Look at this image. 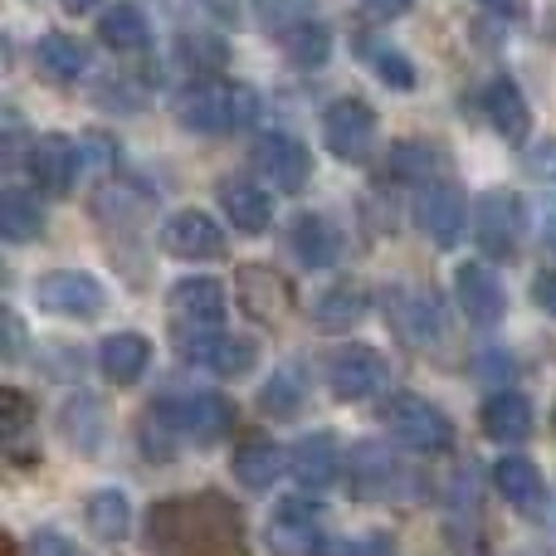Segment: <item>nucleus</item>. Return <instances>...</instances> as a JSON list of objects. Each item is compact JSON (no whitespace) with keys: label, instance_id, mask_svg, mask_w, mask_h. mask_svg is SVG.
<instances>
[{"label":"nucleus","instance_id":"1","mask_svg":"<svg viewBox=\"0 0 556 556\" xmlns=\"http://www.w3.org/2000/svg\"><path fill=\"white\" fill-rule=\"evenodd\" d=\"M152 556H240L244 522L220 493H201L186 503H156L147 518Z\"/></svg>","mask_w":556,"mask_h":556},{"label":"nucleus","instance_id":"2","mask_svg":"<svg viewBox=\"0 0 556 556\" xmlns=\"http://www.w3.org/2000/svg\"><path fill=\"white\" fill-rule=\"evenodd\" d=\"M254 117H260V93H254L250 84H225V78H201V84H191L186 98L176 103V123L201 137L240 132Z\"/></svg>","mask_w":556,"mask_h":556},{"label":"nucleus","instance_id":"3","mask_svg":"<svg viewBox=\"0 0 556 556\" xmlns=\"http://www.w3.org/2000/svg\"><path fill=\"white\" fill-rule=\"evenodd\" d=\"M381 425L391 430L395 444H405V450H415V454H444L454 444L450 415H444L434 401L415 395V391L386 395L381 401Z\"/></svg>","mask_w":556,"mask_h":556},{"label":"nucleus","instance_id":"4","mask_svg":"<svg viewBox=\"0 0 556 556\" xmlns=\"http://www.w3.org/2000/svg\"><path fill=\"white\" fill-rule=\"evenodd\" d=\"M166 420V430L186 444H215L230 434L235 425V405L215 391H191V395H166V401L152 405Z\"/></svg>","mask_w":556,"mask_h":556},{"label":"nucleus","instance_id":"5","mask_svg":"<svg viewBox=\"0 0 556 556\" xmlns=\"http://www.w3.org/2000/svg\"><path fill=\"white\" fill-rule=\"evenodd\" d=\"M225 313H230V298H225L220 278H181L172 288V298H166V317H172L176 342L225 332Z\"/></svg>","mask_w":556,"mask_h":556},{"label":"nucleus","instance_id":"6","mask_svg":"<svg viewBox=\"0 0 556 556\" xmlns=\"http://www.w3.org/2000/svg\"><path fill=\"white\" fill-rule=\"evenodd\" d=\"M346 483H352L356 498L391 503V498H405V489H415V473L405 469V459L391 454L386 444L362 440L346 450Z\"/></svg>","mask_w":556,"mask_h":556},{"label":"nucleus","instance_id":"7","mask_svg":"<svg viewBox=\"0 0 556 556\" xmlns=\"http://www.w3.org/2000/svg\"><path fill=\"white\" fill-rule=\"evenodd\" d=\"M528 205L518 191H483L473 201V244L489 260H513L522 244V225H528Z\"/></svg>","mask_w":556,"mask_h":556},{"label":"nucleus","instance_id":"8","mask_svg":"<svg viewBox=\"0 0 556 556\" xmlns=\"http://www.w3.org/2000/svg\"><path fill=\"white\" fill-rule=\"evenodd\" d=\"M327 386H332L337 401L362 405V401L386 395V386H391V366H386V356L376 352V346L346 342L327 356Z\"/></svg>","mask_w":556,"mask_h":556},{"label":"nucleus","instance_id":"9","mask_svg":"<svg viewBox=\"0 0 556 556\" xmlns=\"http://www.w3.org/2000/svg\"><path fill=\"white\" fill-rule=\"evenodd\" d=\"M35 303L54 317H68V323H93L108 307V293L84 269H49L35 278Z\"/></svg>","mask_w":556,"mask_h":556},{"label":"nucleus","instance_id":"10","mask_svg":"<svg viewBox=\"0 0 556 556\" xmlns=\"http://www.w3.org/2000/svg\"><path fill=\"white\" fill-rule=\"evenodd\" d=\"M381 307H386V323H391L395 332H401V342L415 346V352H430V346L444 342V313L425 288H410V283L386 288Z\"/></svg>","mask_w":556,"mask_h":556},{"label":"nucleus","instance_id":"11","mask_svg":"<svg viewBox=\"0 0 556 556\" xmlns=\"http://www.w3.org/2000/svg\"><path fill=\"white\" fill-rule=\"evenodd\" d=\"M323 142L337 162H366L376 147V113L362 98H337L323 113Z\"/></svg>","mask_w":556,"mask_h":556},{"label":"nucleus","instance_id":"12","mask_svg":"<svg viewBox=\"0 0 556 556\" xmlns=\"http://www.w3.org/2000/svg\"><path fill=\"white\" fill-rule=\"evenodd\" d=\"M264 538H269V552L274 556H323V513H317V503L307 498H283L278 508L269 513V528H264Z\"/></svg>","mask_w":556,"mask_h":556},{"label":"nucleus","instance_id":"13","mask_svg":"<svg viewBox=\"0 0 556 556\" xmlns=\"http://www.w3.org/2000/svg\"><path fill=\"white\" fill-rule=\"evenodd\" d=\"M250 162H254V172H260L264 181H274V191H283V195H298L313 181V156L288 132H264L260 142H254Z\"/></svg>","mask_w":556,"mask_h":556},{"label":"nucleus","instance_id":"14","mask_svg":"<svg viewBox=\"0 0 556 556\" xmlns=\"http://www.w3.org/2000/svg\"><path fill=\"white\" fill-rule=\"evenodd\" d=\"M162 250L186 264L225 260V230H220V220L205 211H176L172 220L162 225Z\"/></svg>","mask_w":556,"mask_h":556},{"label":"nucleus","instance_id":"15","mask_svg":"<svg viewBox=\"0 0 556 556\" xmlns=\"http://www.w3.org/2000/svg\"><path fill=\"white\" fill-rule=\"evenodd\" d=\"M415 220H420V230L430 235L440 250H454L459 235H464V225H469V205H464L459 186L425 181L420 195H415Z\"/></svg>","mask_w":556,"mask_h":556},{"label":"nucleus","instance_id":"16","mask_svg":"<svg viewBox=\"0 0 556 556\" xmlns=\"http://www.w3.org/2000/svg\"><path fill=\"white\" fill-rule=\"evenodd\" d=\"M29 176H35V186L45 195H68L74 191V181L84 176V166H78V142L64 132H45L29 142V156H25Z\"/></svg>","mask_w":556,"mask_h":556},{"label":"nucleus","instance_id":"17","mask_svg":"<svg viewBox=\"0 0 556 556\" xmlns=\"http://www.w3.org/2000/svg\"><path fill=\"white\" fill-rule=\"evenodd\" d=\"M176 352H181V362L205 366V371H215V376H244V371H254V362H260V346H254L250 337H235V332L186 337V342H176Z\"/></svg>","mask_w":556,"mask_h":556},{"label":"nucleus","instance_id":"18","mask_svg":"<svg viewBox=\"0 0 556 556\" xmlns=\"http://www.w3.org/2000/svg\"><path fill=\"white\" fill-rule=\"evenodd\" d=\"M342 464H346V454L337 450V434H327V430L303 434V440L288 450V473H293V483L307 489V493L332 489L337 473H342Z\"/></svg>","mask_w":556,"mask_h":556},{"label":"nucleus","instance_id":"19","mask_svg":"<svg viewBox=\"0 0 556 556\" xmlns=\"http://www.w3.org/2000/svg\"><path fill=\"white\" fill-rule=\"evenodd\" d=\"M454 293H459V307L473 327H498L503 307H508V293H503L498 274L489 264H459L454 274Z\"/></svg>","mask_w":556,"mask_h":556},{"label":"nucleus","instance_id":"20","mask_svg":"<svg viewBox=\"0 0 556 556\" xmlns=\"http://www.w3.org/2000/svg\"><path fill=\"white\" fill-rule=\"evenodd\" d=\"M215 201H220V211L230 215V225L240 235H264L274 225V195L250 176H225L215 186Z\"/></svg>","mask_w":556,"mask_h":556},{"label":"nucleus","instance_id":"21","mask_svg":"<svg viewBox=\"0 0 556 556\" xmlns=\"http://www.w3.org/2000/svg\"><path fill=\"white\" fill-rule=\"evenodd\" d=\"M235 293H240L244 313L260 317V323H283L288 307H293V288L278 269H264V264H250V269L235 274Z\"/></svg>","mask_w":556,"mask_h":556},{"label":"nucleus","instance_id":"22","mask_svg":"<svg viewBox=\"0 0 556 556\" xmlns=\"http://www.w3.org/2000/svg\"><path fill=\"white\" fill-rule=\"evenodd\" d=\"M483 113H489L493 132H498L503 142L522 147L532 137V108H528V98H522V88L513 84V78H493V84L483 88Z\"/></svg>","mask_w":556,"mask_h":556},{"label":"nucleus","instance_id":"23","mask_svg":"<svg viewBox=\"0 0 556 556\" xmlns=\"http://www.w3.org/2000/svg\"><path fill=\"white\" fill-rule=\"evenodd\" d=\"M532 420H538V415H532V401L518 391H493L479 410V425L493 444H522L532 434Z\"/></svg>","mask_w":556,"mask_h":556},{"label":"nucleus","instance_id":"24","mask_svg":"<svg viewBox=\"0 0 556 556\" xmlns=\"http://www.w3.org/2000/svg\"><path fill=\"white\" fill-rule=\"evenodd\" d=\"M493 489L503 493V503L518 513H542L547 503V483H542V469L522 454H508V459L493 464Z\"/></svg>","mask_w":556,"mask_h":556},{"label":"nucleus","instance_id":"25","mask_svg":"<svg viewBox=\"0 0 556 556\" xmlns=\"http://www.w3.org/2000/svg\"><path fill=\"white\" fill-rule=\"evenodd\" d=\"M98 366L113 386H137L152 366V342L142 332H113L103 346H98Z\"/></svg>","mask_w":556,"mask_h":556},{"label":"nucleus","instance_id":"26","mask_svg":"<svg viewBox=\"0 0 556 556\" xmlns=\"http://www.w3.org/2000/svg\"><path fill=\"white\" fill-rule=\"evenodd\" d=\"M288 244H293L298 264H307V269H332L337 254H342V235H337V225L327 220V215H313V211L293 220Z\"/></svg>","mask_w":556,"mask_h":556},{"label":"nucleus","instance_id":"27","mask_svg":"<svg viewBox=\"0 0 556 556\" xmlns=\"http://www.w3.org/2000/svg\"><path fill=\"white\" fill-rule=\"evenodd\" d=\"M283 469H288V454L278 450L274 440H244L240 450H235V459H230L235 483L250 489V493H269Z\"/></svg>","mask_w":556,"mask_h":556},{"label":"nucleus","instance_id":"28","mask_svg":"<svg viewBox=\"0 0 556 556\" xmlns=\"http://www.w3.org/2000/svg\"><path fill=\"white\" fill-rule=\"evenodd\" d=\"M35 64H39V74L54 78V84H78V78L88 74V49L78 45L74 35H64V29H49L35 45Z\"/></svg>","mask_w":556,"mask_h":556},{"label":"nucleus","instance_id":"29","mask_svg":"<svg viewBox=\"0 0 556 556\" xmlns=\"http://www.w3.org/2000/svg\"><path fill=\"white\" fill-rule=\"evenodd\" d=\"M366 313H371V293H366L362 283H332L327 293H317V303H313V323L327 327V332H346V327H356Z\"/></svg>","mask_w":556,"mask_h":556},{"label":"nucleus","instance_id":"30","mask_svg":"<svg viewBox=\"0 0 556 556\" xmlns=\"http://www.w3.org/2000/svg\"><path fill=\"white\" fill-rule=\"evenodd\" d=\"M84 522L98 542H123L127 528H132V503H127L123 489H98L84 508Z\"/></svg>","mask_w":556,"mask_h":556},{"label":"nucleus","instance_id":"31","mask_svg":"<svg viewBox=\"0 0 556 556\" xmlns=\"http://www.w3.org/2000/svg\"><path fill=\"white\" fill-rule=\"evenodd\" d=\"M278 45H283V54L293 59L298 68H323L327 59H332V35H327L323 20H298V25L278 29Z\"/></svg>","mask_w":556,"mask_h":556},{"label":"nucleus","instance_id":"32","mask_svg":"<svg viewBox=\"0 0 556 556\" xmlns=\"http://www.w3.org/2000/svg\"><path fill=\"white\" fill-rule=\"evenodd\" d=\"M98 39L108 49H117V54H137L152 39V25H147V15L137 5H108L103 20H98Z\"/></svg>","mask_w":556,"mask_h":556},{"label":"nucleus","instance_id":"33","mask_svg":"<svg viewBox=\"0 0 556 556\" xmlns=\"http://www.w3.org/2000/svg\"><path fill=\"white\" fill-rule=\"evenodd\" d=\"M39 230H45V205H39V195H29V191L0 195V235H5L10 244L39 240Z\"/></svg>","mask_w":556,"mask_h":556},{"label":"nucleus","instance_id":"34","mask_svg":"<svg viewBox=\"0 0 556 556\" xmlns=\"http://www.w3.org/2000/svg\"><path fill=\"white\" fill-rule=\"evenodd\" d=\"M59 430H64V440L74 444V450L93 454L98 440H103V415H98V401H88V395L68 401L64 415H59Z\"/></svg>","mask_w":556,"mask_h":556},{"label":"nucleus","instance_id":"35","mask_svg":"<svg viewBox=\"0 0 556 556\" xmlns=\"http://www.w3.org/2000/svg\"><path fill=\"white\" fill-rule=\"evenodd\" d=\"M225 59H230V49H225V39L205 35V29H195V35H181V64L191 68V74H205L215 78L225 68Z\"/></svg>","mask_w":556,"mask_h":556},{"label":"nucleus","instance_id":"36","mask_svg":"<svg viewBox=\"0 0 556 556\" xmlns=\"http://www.w3.org/2000/svg\"><path fill=\"white\" fill-rule=\"evenodd\" d=\"M260 410L274 415V420H293L303 410V381L293 371H274V381L260 391Z\"/></svg>","mask_w":556,"mask_h":556},{"label":"nucleus","instance_id":"37","mask_svg":"<svg viewBox=\"0 0 556 556\" xmlns=\"http://www.w3.org/2000/svg\"><path fill=\"white\" fill-rule=\"evenodd\" d=\"M434 166H444V152H434L430 142H401V147H391V172L395 176H410V181H420V176H430Z\"/></svg>","mask_w":556,"mask_h":556},{"label":"nucleus","instance_id":"38","mask_svg":"<svg viewBox=\"0 0 556 556\" xmlns=\"http://www.w3.org/2000/svg\"><path fill=\"white\" fill-rule=\"evenodd\" d=\"M371 68H376V78H381V84H391V88H415V68H410V59H405L401 49L371 45Z\"/></svg>","mask_w":556,"mask_h":556},{"label":"nucleus","instance_id":"39","mask_svg":"<svg viewBox=\"0 0 556 556\" xmlns=\"http://www.w3.org/2000/svg\"><path fill=\"white\" fill-rule=\"evenodd\" d=\"M113 162H117V152H113V142H108V137H98V132L78 137V166H84V176L113 172Z\"/></svg>","mask_w":556,"mask_h":556},{"label":"nucleus","instance_id":"40","mask_svg":"<svg viewBox=\"0 0 556 556\" xmlns=\"http://www.w3.org/2000/svg\"><path fill=\"white\" fill-rule=\"evenodd\" d=\"M0 420H5V444L20 450V434L29 425V401L20 391H0Z\"/></svg>","mask_w":556,"mask_h":556},{"label":"nucleus","instance_id":"41","mask_svg":"<svg viewBox=\"0 0 556 556\" xmlns=\"http://www.w3.org/2000/svg\"><path fill=\"white\" fill-rule=\"evenodd\" d=\"M260 15L269 20V29H288L313 15V0H260Z\"/></svg>","mask_w":556,"mask_h":556},{"label":"nucleus","instance_id":"42","mask_svg":"<svg viewBox=\"0 0 556 556\" xmlns=\"http://www.w3.org/2000/svg\"><path fill=\"white\" fill-rule=\"evenodd\" d=\"M522 166H528V176H538V181H556V137H538V142L522 152Z\"/></svg>","mask_w":556,"mask_h":556},{"label":"nucleus","instance_id":"43","mask_svg":"<svg viewBox=\"0 0 556 556\" xmlns=\"http://www.w3.org/2000/svg\"><path fill=\"white\" fill-rule=\"evenodd\" d=\"M323 556H395L391 538H346V542H327Z\"/></svg>","mask_w":556,"mask_h":556},{"label":"nucleus","instance_id":"44","mask_svg":"<svg viewBox=\"0 0 556 556\" xmlns=\"http://www.w3.org/2000/svg\"><path fill=\"white\" fill-rule=\"evenodd\" d=\"M25 556H78V547L64 532H35V538L25 542Z\"/></svg>","mask_w":556,"mask_h":556},{"label":"nucleus","instance_id":"45","mask_svg":"<svg viewBox=\"0 0 556 556\" xmlns=\"http://www.w3.org/2000/svg\"><path fill=\"white\" fill-rule=\"evenodd\" d=\"M479 5L483 10H493V15H498V20H528V0H479Z\"/></svg>","mask_w":556,"mask_h":556},{"label":"nucleus","instance_id":"46","mask_svg":"<svg viewBox=\"0 0 556 556\" xmlns=\"http://www.w3.org/2000/svg\"><path fill=\"white\" fill-rule=\"evenodd\" d=\"M371 15H381V20H395V15H405V10L415 5V0H362Z\"/></svg>","mask_w":556,"mask_h":556},{"label":"nucleus","instance_id":"47","mask_svg":"<svg viewBox=\"0 0 556 556\" xmlns=\"http://www.w3.org/2000/svg\"><path fill=\"white\" fill-rule=\"evenodd\" d=\"M532 293H538V303H542V307H547V313L556 317V269H547V274H542Z\"/></svg>","mask_w":556,"mask_h":556},{"label":"nucleus","instance_id":"48","mask_svg":"<svg viewBox=\"0 0 556 556\" xmlns=\"http://www.w3.org/2000/svg\"><path fill=\"white\" fill-rule=\"evenodd\" d=\"M542 250L556 254V201H547V211H542Z\"/></svg>","mask_w":556,"mask_h":556},{"label":"nucleus","instance_id":"49","mask_svg":"<svg viewBox=\"0 0 556 556\" xmlns=\"http://www.w3.org/2000/svg\"><path fill=\"white\" fill-rule=\"evenodd\" d=\"M59 5H64V10H68V15H84V10H93V5H98V0H59Z\"/></svg>","mask_w":556,"mask_h":556}]
</instances>
